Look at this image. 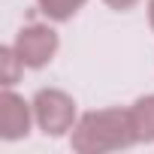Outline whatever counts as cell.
<instances>
[{
  "label": "cell",
  "instance_id": "obj_1",
  "mask_svg": "<svg viewBox=\"0 0 154 154\" xmlns=\"http://www.w3.org/2000/svg\"><path fill=\"white\" fill-rule=\"evenodd\" d=\"M69 142L79 154H103V151L130 148L139 142V136L130 109H97L75 121Z\"/></svg>",
  "mask_w": 154,
  "mask_h": 154
},
{
  "label": "cell",
  "instance_id": "obj_2",
  "mask_svg": "<svg viewBox=\"0 0 154 154\" xmlns=\"http://www.w3.org/2000/svg\"><path fill=\"white\" fill-rule=\"evenodd\" d=\"M33 121L45 136H63L75 127V100L57 88H42L33 97Z\"/></svg>",
  "mask_w": 154,
  "mask_h": 154
},
{
  "label": "cell",
  "instance_id": "obj_3",
  "mask_svg": "<svg viewBox=\"0 0 154 154\" xmlns=\"http://www.w3.org/2000/svg\"><path fill=\"white\" fill-rule=\"evenodd\" d=\"M12 45L27 69H42L57 51V33L48 24H27L15 33Z\"/></svg>",
  "mask_w": 154,
  "mask_h": 154
},
{
  "label": "cell",
  "instance_id": "obj_4",
  "mask_svg": "<svg viewBox=\"0 0 154 154\" xmlns=\"http://www.w3.org/2000/svg\"><path fill=\"white\" fill-rule=\"evenodd\" d=\"M30 121H33V103H24V97L6 88L0 94V139L6 142L24 139L30 133Z\"/></svg>",
  "mask_w": 154,
  "mask_h": 154
},
{
  "label": "cell",
  "instance_id": "obj_5",
  "mask_svg": "<svg viewBox=\"0 0 154 154\" xmlns=\"http://www.w3.org/2000/svg\"><path fill=\"white\" fill-rule=\"evenodd\" d=\"M130 118H133L139 142H154V94L139 97L130 106Z\"/></svg>",
  "mask_w": 154,
  "mask_h": 154
},
{
  "label": "cell",
  "instance_id": "obj_6",
  "mask_svg": "<svg viewBox=\"0 0 154 154\" xmlns=\"http://www.w3.org/2000/svg\"><path fill=\"white\" fill-rule=\"evenodd\" d=\"M24 72V60L18 57L15 45H3L0 48V82H3V88H12Z\"/></svg>",
  "mask_w": 154,
  "mask_h": 154
},
{
  "label": "cell",
  "instance_id": "obj_7",
  "mask_svg": "<svg viewBox=\"0 0 154 154\" xmlns=\"http://www.w3.org/2000/svg\"><path fill=\"white\" fill-rule=\"evenodd\" d=\"M45 18L51 21H69L75 12L85 6V0H36Z\"/></svg>",
  "mask_w": 154,
  "mask_h": 154
},
{
  "label": "cell",
  "instance_id": "obj_8",
  "mask_svg": "<svg viewBox=\"0 0 154 154\" xmlns=\"http://www.w3.org/2000/svg\"><path fill=\"white\" fill-rule=\"evenodd\" d=\"M103 3H106V6H112L115 12H127V9H133V6L139 3V0H103Z\"/></svg>",
  "mask_w": 154,
  "mask_h": 154
},
{
  "label": "cell",
  "instance_id": "obj_9",
  "mask_svg": "<svg viewBox=\"0 0 154 154\" xmlns=\"http://www.w3.org/2000/svg\"><path fill=\"white\" fill-rule=\"evenodd\" d=\"M148 21H151V30H154V0H148Z\"/></svg>",
  "mask_w": 154,
  "mask_h": 154
}]
</instances>
